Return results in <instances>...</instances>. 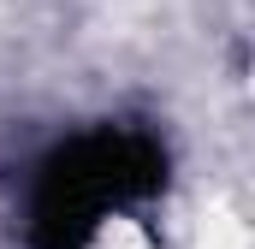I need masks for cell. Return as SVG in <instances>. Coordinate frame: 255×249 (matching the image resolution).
Here are the masks:
<instances>
[{
    "instance_id": "1",
    "label": "cell",
    "mask_w": 255,
    "mask_h": 249,
    "mask_svg": "<svg viewBox=\"0 0 255 249\" xmlns=\"http://www.w3.org/2000/svg\"><path fill=\"white\" fill-rule=\"evenodd\" d=\"M166 178V148L136 124H95L48 148L30 178V244L95 249L101 232Z\"/></svg>"
}]
</instances>
